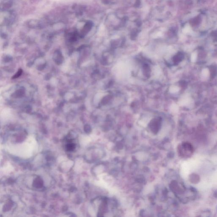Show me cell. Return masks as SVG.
I'll return each instance as SVG.
<instances>
[{"instance_id": "6da1fadb", "label": "cell", "mask_w": 217, "mask_h": 217, "mask_svg": "<svg viewBox=\"0 0 217 217\" xmlns=\"http://www.w3.org/2000/svg\"><path fill=\"white\" fill-rule=\"evenodd\" d=\"M193 149V146L190 143L184 142L179 146L178 150L181 156L184 158H188L192 155Z\"/></svg>"}, {"instance_id": "7a4b0ae2", "label": "cell", "mask_w": 217, "mask_h": 217, "mask_svg": "<svg viewBox=\"0 0 217 217\" xmlns=\"http://www.w3.org/2000/svg\"><path fill=\"white\" fill-rule=\"evenodd\" d=\"M161 119L160 118H156L152 120L149 124V127L152 133L156 134L161 128Z\"/></svg>"}, {"instance_id": "3957f363", "label": "cell", "mask_w": 217, "mask_h": 217, "mask_svg": "<svg viewBox=\"0 0 217 217\" xmlns=\"http://www.w3.org/2000/svg\"><path fill=\"white\" fill-rule=\"evenodd\" d=\"M144 75L146 77H149L151 74V69L148 65H145L143 66Z\"/></svg>"}, {"instance_id": "277c9868", "label": "cell", "mask_w": 217, "mask_h": 217, "mask_svg": "<svg viewBox=\"0 0 217 217\" xmlns=\"http://www.w3.org/2000/svg\"><path fill=\"white\" fill-rule=\"evenodd\" d=\"M110 96H106L105 98L104 99V102L103 103H105V104H107L109 102V100L110 99Z\"/></svg>"}]
</instances>
